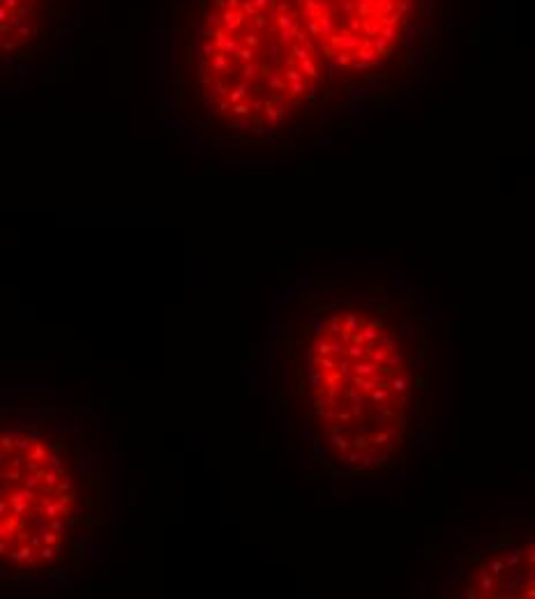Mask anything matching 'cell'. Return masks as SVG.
<instances>
[{
    "label": "cell",
    "instance_id": "obj_1",
    "mask_svg": "<svg viewBox=\"0 0 535 599\" xmlns=\"http://www.w3.org/2000/svg\"><path fill=\"white\" fill-rule=\"evenodd\" d=\"M97 426L62 406H0V576L81 572L107 537Z\"/></svg>",
    "mask_w": 535,
    "mask_h": 599
},
{
    "label": "cell",
    "instance_id": "obj_2",
    "mask_svg": "<svg viewBox=\"0 0 535 599\" xmlns=\"http://www.w3.org/2000/svg\"><path fill=\"white\" fill-rule=\"evenodd\" d=\"M323 55L293 0H208L196 83L214 115L240 129H272L312 101Z\"/></svg>",
    "mask_w": 535,
    "mask_h": 599
},
{
    "label": "cell",
    "instance_id": "obj_3",
    "mask_svg": "<svg viewBox=\"0 0 535 599\" xmlns=\"http://www.w3.org/2000/svg\"><path fill=\"white\" fill-rule=\"evenodd\" d=\"M323 60L365 72L392 58L413 0H293Z\"/></svg>",
    "mask_w": 535,
    "mask_h": 599
},
{
    "label": "cell",
    "instance_id": "obj_4",
    "mask_svg": "<svg viewBox=\"0 0 535 599\" xmlns=\"http://www.w3.org/2000/svg\"><path fill=\"white\" fill-rule=\"evenodd\" d=\"M51 0H0V62L26 53L40 40Z\"/></svg>",
    "mask_w": 535,
    "mask_h": 599
},
{
    "label": "cell",
    "instance_id": "obj_5",
    "mask_svg": "<svg viewBox=\"0 0 535 599\" xmlns=\"http://www.w3.org/2000/svg\"><path fill=\"white\" fill-rule=\"evenodd\" d=\"M494 586H496L494 574L482 572V574H480V590H484V593H489V590H494Z\"/></svg>",
    "mask_w": 535,
    "mask_h": 599
},
{
    "label": "cell",
    "instance_id": "obj_6",
    "mask_svg": "<svg viewBox=\"0 0 535 599\" xmlns=\"http://www.w3.org/2000/svg\"><path fill=\"white\" fill-rule=\"evenodd\" d=\"M489 569H491V574H494V576H498V574H501L503 569H505V562H501V560H494Z\"/></svg>",
    "mask_w": 535,
    "mask_h": 599
},
{
    "label": "cell",
    "instance_id": "obj_7",
    "mask_svg": "<svg viewBox=\"0 0 535 599\" xmlns=\"http://www.w3.org/2000/svg\"><path fill=\"white\" fill-rule=\"evenodd\" d=\"M526 553V560H529L531 565H535V549H529V551H524Z\"/></svg>",
    "mask_w": 535,
    "mask_h": 599
},
{
    "label": "cell",
    "instance_id": "obj_8",
    "mask_svg": "<svg viewBox=\"0 0 535 599\" xmlns=\"http://www.w3.org/2000/svg\"><path fill=\"white\" fill-rule=\"evenodd\" d=\"M466 597H471V599L478 597V593H475V588H473V586H468V588H466Z\"/></svg>",
    "mask_w": 535,
    "mask_h": 599
}]
</instances>
